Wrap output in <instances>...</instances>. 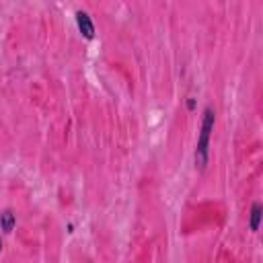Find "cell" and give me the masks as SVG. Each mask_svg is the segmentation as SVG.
Instances as JSON below:
<instances>
[{
	"label": "cell",
	"instance_id": "obj_1",
	"mask_svg": "<svg viewBox=\"0 0 263 263\" xmlns=\"http://www.w3.org/2000/svg\"><path fill=\"white\" fill-rule=\"evenodd\" d=\"M214 123H216V113H214L212 107H205L203 115H201V125H199V136H197V144H195V154H193L197 171H203L205 164H208V158H210V138H212V132H214Z\"/></svg>",
	"mask_w": 263,
	"mask_h": 263
},
{
	"label": "cell",
	"instance_id": "obj_2",
	"mask_svg": "<svg viewBox=\"0 0 263 263\" xmlns=\"http://www.w3.org/2000/svg\"><path fill=\"white\" fill-rule=\"evenodd\" d=\"M76 25H78V31L84 39H92L95 37V25L90 21V14L86 10H76Z\"/></svg>",
	"mask_w": 263,
	"mask_h": 263
},
{
	"label": "cell",
	"instance_id": "obj_3",
	"mask_svg": "<svg viewBox=\"0 0 263 263\" xmlns=\"http://www.w3.org/2000/svg\"><path fill=\"white\" fill-rule=\"evenodd\" d=\"M14 224H16V214H14L10 208L2 210V212H0V230H2L4 234H10L12 228H14Z\"/></svg>",
	"mask_w": 263,
	"mask_h": 263
},
{
	"label": "cell",
	"instance_id": "obj_4",
	"mask_svg": "<svg viewBox=\"0 0 263 263\" xmlns=\"http://www.w3.org/2000/svg\"><path fill=\"white\" fill-rule=\"evenodd\" d=\"M261 216H263V205H261L259 201H255V203L251 205V218H249V228H251L253 232H257V230H259Z\"/></svg>",
	"mask_w": 263,
	"mask_h": 263
},
{
	"label": "cell",
	"instance_id": "obj_5",
	"mask_svg": "<svg viewBox=\"0 0 263 263\" xmlns=\"http://www.w3.org/2000/svg\"><path fill=\"white\" fill-rule=\"evenodd\" d=\"M195 107V99H187V109H193Z\"/></svg>",
	"mask_w": 263,
	"mask_h": 263
},
{
	"label": "cell",
	"instance_id": "obj_6",
	"mask_svg": "<svg viewBox=\"0 0 263 263\" xmlns=\"http://www.w3.org/2000/svg\"><path fill=\"white\" fill-rule=\"evenodd\" d=\"M0 251H2V236H0Z\"/></svg>",
	"mask_w": 263,
	"mask_h": 263
}]
</instances>
